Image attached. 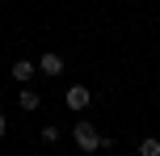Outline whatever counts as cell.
Returning a JSON list of instances; mask_svg holds the SVG:
<instances>
[{
	"label": "cell",
	"instance_id": "obj_5",
	"mask_svg": "<svg viewBox=\"0 0 160 156\" xmlns=\"http://www.w3.org/2000/svg\"><path fill=\"white\" fill-rule=\"evenodd\" d=\"M17 106H21V110H25V114H34V110H38V106H42V97H38V93H34V89H30V84H21V89H17Z\"/></svg>",
	"mask_w": 160,
	"mask_h": 156
},
{
	"label": "cell",
	"instance_id": "obj_4",
	"mask_svg": "<svg viewBox=\"0 0 160 156\" xmlns=\"http://www.w3.org/2000/svg\"><path fill=\"white\" fill-rule=\"evenodd\" d=\"M8 72H13V80H17V84H30L34 76H38V59H17Z\"/></svg>",
	"mask_w": 160,
	"mask_h": 156
},
{
	"label": "cell",
	"instance_id": "obj_7",
	"mask_svg": "<svg viewBox=\"0 0 160 156\" xmlns=\"http://www.w3.org/2000/svg\"><path fill=\"white\" fill-rule=\"evenodd\" d=\"M38 139H42V143H59V127H51V123H47V127L38 131Z\"/></svg>",
	"mask_w": 160,
	"mask_h": 156
},
{
	"label": "cell",
	"instance_id": "obj_6",
	"mask_svg": "<svg viewBox=\"0 0 160 156\" xmlns=\"http://www.w3.org/2000/svg\"><path fill=\"white\" fill-rule=\"evenodd\" d=\"M139 156H160V135H143L139 139Z\"/></svg>",
	"mask_w": 160,
	"mask_h": 156
},
{
	"label": "cell",
	"instance_id": "obj_2",
	"mask_svg": "<svg viewBox=\"0 0 160 156\" xmlns=\"http://www.w3.org/2000/svg\"><path fill=\"white\" fill-rule=\"evenodd\" d=\"M63 106L72 110V114H84V110L93 106V93H88V84H72V89L63 93Z\"/></svg>",
	"mask_w": 160,
	"mask_h": 156
},
{
	"label": "cell",
	"instance_id": "obj_8",
	"mask_svg": "<svg viewBox=\"0 0 160 156\" xmlns=\"http://www.w3.org/2000/svg\"><path fill=\"white\" fill-rule=\"evenodd\" d=\"M8 135V118H4V110H0V139Z\"/></svg>",
	"mask_w": 160,
	"mask_h": 156
},
{
	"label": "cell",
	"instance_id": "obj_3",
	"mask_svg": "<svg viewBox=\"0 0 160 156\" xmlns=\"http://www.w3.org/2000/svg\"><path fill=\"white\" fill-rule=\"evenodd\" d=\"M63 68H68V63H63V55H59V51H47V55L38 59V72H42V76H55V80L63 76Z\"/></svg>",
	"mask_w": 160,
	"mask_h": 156
},
{
	"label": "cell",
	"instance_id": "obj_1",
	"mask_svg": "<svg viewBox=\"0 0 160 156\" xmlns=\"http://www.w3.org/2000/svg\"><path fill=\"white\" fill-rule=\"evenodd\" d=\"M72 139H76V148H80V152H97V148H101V131H97L88 118H76Z\"/></svg>",
	"mask_w": 160,
	"mask_h": 156
}]
</instances>
